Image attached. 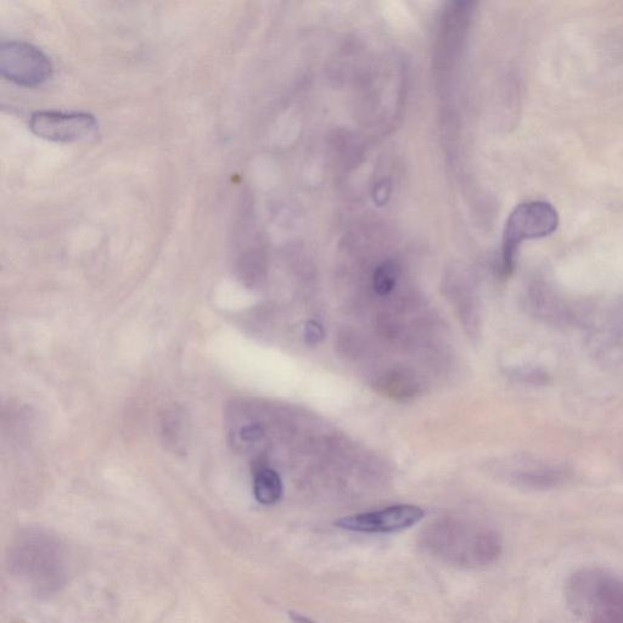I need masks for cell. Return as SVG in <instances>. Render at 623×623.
I'll return each instance as SVG.
<instances>
[{
	"instance_id": "cell-6",
	"label": "cell",
	"mask_w": 623,
	"mask_h": 623,
	"mask_svg": "<svg viewBox=\"0 0 623 623\" xmlns=\"http://www.w3.org/2000/svg\"><path fill=\"white\" fill-rule=\"evenodd\" d=\"M424 510L415 505H394L378 512L346 516L336 521L339 529L361 533H392L409 529L424 518Z\"/></svg>"
},
{
	"instance_id": "cell-4",
	"label": "cell",
	"mask_w": 623,
	"mask_h": 623,
	"mask_svg": "<svg viewBox=\"0 0 623 623\" xmlns=\"http://www.w3.org/2000/svg\"><path fill=\"white\" fill-rule=\"evenodd\" d=\"M0 71L7 80L22 87H37L53 74L46 54L32 44L7 42L0 47Z\"/></svg>"
},
{
	"instance_id": "cell-7",
	"label": "cell",
	"mask_w": 623,
	"mask_h": 623,
	"mask_svg": "<svg viewBox=\"0 0 623 623\" xmlns=\"http://www.w3.org/2000/svg\"><path fill=\"white\" fill-rule=\"evenodd\" d=\"M254 493L257 502L273 505L283 496V482L277 471L261 467L255 471Z\"/></svg>"
},
{
	"instance_id": "cell-1",
	"label": "cell",
	"mask_w": 623,
	"mask_h": 623,
	"mask_svg": "<svg viewBox=\"0 0 623 623\" xmlns=\"http://www.w3.org/2000/svg\"><path fill=\"white\" fill-rule=\"evenodd\" d=\"M422 547L432 557L459 568H484L501 557L503 543L485 526L439 521L423 532Z\"/></svg>"
},
{
	"instance_id": "cell-8",
	"label": "cell",
	"mask_w": 623,
	"mask_h": 623,
	"mask_svg": "<svg viewBox=\"0 0 623 623\" xmlns=\"http://www.w3.org/2000/svg\"><path fill=\"white\" fill-rule=\"evenodd\" d=\"M184 415L178 409H170L162 419V436L167 445L177 447L182 445L184 437Z\"/></svg>"
},
{
	"instance_id": "cell-9",
	"label": "cell",
	"mask_w": 623,
	"mask_h": 623,
	"mask_svg": "<svg viewBox=\"0 0 623 623\" xmlns=\"http://www.w3.org/2000/svg\"><path fill=\"white\" fill-rule=\"evenodd\" d=\"M397 278L398 267L395 263H383L374 273L373 284L376 294L380 296L389 295L395 288Z\"/></svg>"
},
{
	"instance_id": "cell-5",
	"label": "cell",
	"mask_w": 623,
	"mask_h": 623,
	"mask_svg": "<svg viewBox=\"0 0 623 623\" xmlns=\"http://www.w3.org/2000/svg\"><path fill=\"white\" fill-rule=\"evenodd\" d=\"M38 138L56 143L87 142L98 136V121L86 112L37 111L28 123Z\"/></svg>"
},
{
	"instance_id": "cell-10",
	"label": "cell",
	"mask_w": 623,
	"mask_h": 623,
	"mask_svg": "<svg viewBox=\"0 0 623 623\" xmlns=\"http://www.w3.org/2000/svg\"><path fill=\"white\" fill-rule=\"evenodd\" d=\"M305 336L307 344L317 345L324 339V329L322 325L316 321L307 322L305 327Z\"/></svg>"
},
{
	"instance_id": "cell-11",
	"label": "cell",
	"mask_w": 623,
	"mask_h": 623,
	"mask_svg": "<svg viewBox=\"0 0 623 623\" xmlns=\"http://www.w3.org/2000/svg\"><path fill=\"white\" fill-rule=\"evenodd\" d=\"M290 619L294 623H317V622H314L311 619H308V617L303 616V615H301L299 613H290Z\"/></svg>"
},
{
	"instance_id": "cell-3",
	"label": "cell",
	"mask_w": 623,
	"mask_h": 623,
	"mask_svg": "<svg viewBox=\"0 0 623 623\" xmlns=\"http://www.w3.org/2000/svg\"><path fill=\"white\" fill-rule=\"evenodd\" d=\"M557 210L546 201H530L513 211L505 226L502 261L505 275L512 274L520 245L526 240L548 237L557 230Z\"/></svg>"
},
{
	"instance_id": "cell-2",
	"label": "cell",
	"mask_w": 623,
	"mask_h": 623,
	"mask_svg": "<svg viewBox=\"0 0 623 623\" xmlns=\"http://www.w3.org/2000/svg\"><path fill=\"white\" fill-rule=\"evenodd\" d=\"M566 600L586 623H623V581L609 571H577L566 587Z\"/></svg>"
}]
</instances>
